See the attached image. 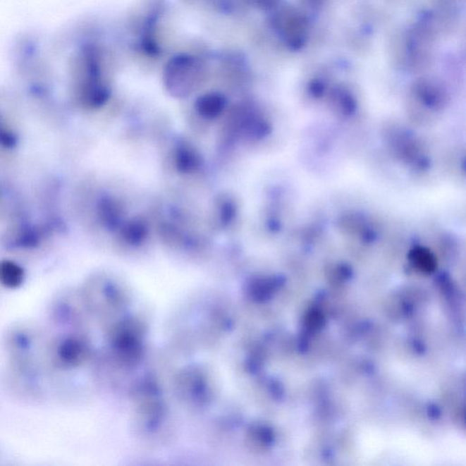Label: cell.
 Here are the masks:
<instances>
[{"label":"cell","instance_id":"cell-1","mask_svg":"<svg viewBox=\"0 0 466 466\" xmlns=\"http://www.w3.org/2000/svg\"><path fill=\"white\" fill-rule=\"evenodd\" d=\"M206 76L201 58L190 54L174 56L165 65L164 83L171 95L184 98L198 89Z\"/></svg>","mask_w":466,"mask_h":466},{"label":"cell","instance_id":"cell-2","mask_svg":"<svg viewBox=\"0 0 466 466\" xmlns=\"http://www.w3.org/2000/svg\"><path fill=\"white\" fill-rule=\"evenodd\" d=\"M275 29L286 37L290 45L302 44L305 39L306 23L305 20L293 11H281L274 18Z\"/></svg>","mask_w":466,"mask_h":466},{"label":"cell","instance_id":"cell-3","mask_svg":"<svg viewBox=\"0 0 466 466\" xmlns=\"http://www.w3.org/2000/svg\"><path fill=\"white\" fill-rule=\"evenodd\" d=\"M226 99L219 93H207L196 102V111L206 118H215L223 111Z\"/></svg>","mask_w":466,"mask_h":466},{"label":"cell","instance_id":"cell-4","mask_svg":"<svg viewBox=\"0 0 466 466\" xmlns=\"http://www.w3.org/2000/svg\"><path fill=\"white\" fill-rule=\"evenodd\" d=\"M175 164L180 173H194L201 166V158L194 149L188 147H180L176 152Z\"/></svg>","mask_w":466,"mask_h":466},{"label":"cell","instance_id":"cell-5","mask_svg":"<svg viewBox=\"0 0 466 466\" xmlns=\"http://www.w3.org/2000/svg\"><path fill=\"white\" fill-rule=\"evenodd\" d=\"M24 279L23 270L14 262L5 261L0 264V283L8 288L20 286Z\"/></svg>","mask_w":466,"mask_h":466},{"label":"cell","instance_id":"cell-6","mask_svg":"<svg viewBox=\"0 0 466 466\" xmlns=\"http://www.w3.org/2000/svg\"><path fill=\"white\" fill-rule=\"evenodd\" d=\"M121 235L127 243L135 245L142 243L148 235V229L142 221H133L125 225Z\"/></svg>","mask_w":466,"mask_h":466},{"label":"cell","instance_id":"cell-7","mask_svg":"<svg viewBox=\"0 0 466 466\" xmlns=\"http://www.w3.org/2000/svg\"><path fill=\"white\" fill-rule=\"evenodd\" d=\"M101 217L109 228L117 227L120 221V209L114 202L105 201L101 205Z\"/></svg>","mask_w":466,"mask_h":466},{"label":"cell","instance_id":"cell-8","mask_svg":"<svg viewBox=\"0 0 466 466\" xmlns=\"http://www.w3.org/2000/svg\"><path fill=\"white\" fill-rule=\"evenodd\" d=\"M234 214H235V209H234L233 206L231 203H225L221 207V221H223L225 223H229L231 219L234 217Z\"/></svg>","mask_w":466,"mask_h":466},{"label":"cell","instance_id":"cell-9","mask_svg":"<svg viewBox=\"0 0 466 466\" xmlns=\"http://www.w3.org/2000/svg\"><path fill=\"white\" fill-rule=\"evenodd\" d=\"M252 1L262 8H271L276 4L278 0H252Z\"/></svg>","mask_w":466,"mask_h":466},{"label":"cell","instance_id":"cell-10","mask_svg":"<svg viewBox=\"0 0 466 466\" xmlns=\"http://www.w3.org/2000/svg\"><path fill=\"white\" fill-rule=\"evenodd\" d=\"M192 1H196V0H192Z\"/></svg>","mask_w":466,"mask_h":466}]
</instances>
